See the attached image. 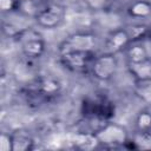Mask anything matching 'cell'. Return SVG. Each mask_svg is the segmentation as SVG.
Segmentation results:
<instances>
[{
  "label": "cell",
  "mask_w": 151,
  "mask_h": 151,
  "mask_svg": "<svg viewBox=\"0 0 151 151\" xmlns=\"http://www.w3.org/2000/svg\"><path fill=\"white\" fill-rule=\"evenodd\" d=\"M14 40L19 44L22 55L27 59L34 60L42 57L46 50V42L41 32L33 27L21 28L14 37Z\"/></svg>",
  "instance_id": "obj_1"
},
{
  "label": "cell",
  "mask_w": 151,
  "mask_h": 151,
  "mask_svg": "<svg viewBox=\"0 0 151 151\" xmlns=\"http://www.w3.org/2000/svg\"><path fill=\"white\" fill-rule=\"evenodd\" d=\"M98 37L90 31H79L70 34L59 45V54L66 52H94Z\"/></svg>",
  "instance_id": "obj_2"
},
{
  "label": "cell",
  "mask_w": 151,
  "mask_h": 151,
  "mask_svg": "<svg viewBox=\"0 0 151 151\" xmlns=\"http://www.w3.org/2000/svg\"><path fill=\"white\" fill-rule=\"evenodd\" d=\"M96 137L99 142V145L110 149L119 147V146L125 147L130 139L127 134V130L123 125L113 122H106L96 132Z\"/></svg>",
  "instance_id": "obj_3"
},
{
  "label": "cell",
  "mask_w": 151,
  "mask_h": 151,
  "mask_svg": "<svg viewBox=\"0 0 151 151\" xmlns=\"http://www.w3.org/2000/svg\"><path fill=\"white\" fill-rule=\"evenodd\" d=\"M118 71V59L114 53L104 52L99 55H96L90 72L93 78L99 81L111 80Z\"/></svg>",
  "instance_id": "obj_4"
},
{
  "label": "cell",
  "mask_w": 151,
  "mask_h": 151,
  "mask_svg": "<svg viewBox=\"0 0 151 151\" xmlns=\"http://www.w3.org/2000/svg\"><path fill=\"white\" fill-rule=\"evenodd\" d=\"M66 7L59 2H50L35 18V22L41 28L52 29L58 27L66 18Z\"/></svg>",
  "instance_id": "obj_5"
},
{
  "label": "cell",
  "mask_w": 151,
  "mask_h": 151,
  "mask_svg": "<svg viewBox=\"0 0 151 151\" xmlns=\"http://www.w3.org/2000/svg\"><path fill=\"white\" fill-rule=\"evenodd\" d=\"M94 57V52H66L59 54V61L66 70L80 73L90 71Z\"/></svg>",
  "instance_id": "obj_6"
},
{
  "label": "cell",
  "mask_w": 151,
  "mask_h": 151,
  "mask_svg": "<svg viewBox=\"0 0 151 151\" xmlns=\"http://www.w3.org/2000/svg\"><path fill=\"white\" fill-rule=\"evenodd\" d=\"M131 42L132 40L127 29L125 27H116L111 29L105 38L104 41L105 52L117 54L118 52L125 51Z\"/></svg>",
  "instance_id": "obj_7"
},
{
  "label": "cell",
  "mask_w": 151,
  "mask_h": 151,
  "mask_svg": "<svg viewBox=\"0 0 151 151\" xmlns=\"http://www.w3.org/2000/svg\"><path fill=\"white\" fill-rule=\"evenodd\" d=\"M61 91V84L53 77L44 76L35 79L33 84V92L37 93L40 98L48 99L58 96Z\"/></svg>",
  "instance_id": "obj_8"
},
{
  "label": "cell",
  "mask_w": 151,
  "mask_h": 151,
  "mask_svg": "<svg viewBox=\"0 0 151 151\" xmlns=\"http://www.w3.org/2000/svg\"><path fill=\"white\" fill-rule=\"evenodd\" d=\"M12 133L13 151H28L34 149V138L26 129H17Z\"/></svg>",
  "instance_id": "obj_9"
},
{
  "label": "cell",
  "mask_w": 151,
  "mask_h": 151,
  "mask_svg": "<svg viewBox=\"0 0 151 151\" xmlns=\"http://www.w3.org/2000/svg\"><path fill=\"white\" fill-rule=\"evenodd\" d=\"M126 13L133 19H147L151 17V1L134 0L126 7Z\"/></svg>",
  "instance_id": "obj_10"
},
{
  "label": "cell",
  "mask_w": 151,
  "mask_h": 151,
  "mask_svg": "<svg viewBox=\"0 0 151 151\" xmlns=\"http://www.w3.org/2000/svg\"><path fill=\"white\" fill-rule=\"evenodd\" d=\"M127 71L133 80L151 78V57L139 63H127Z\"/></svg>",
  "instance_id": "obj_11"
},
{
  "label": "cell",
  "mask_w": 151,
  "mask_h": 151,
  "mask_svg": "<svg viewBox=\"0 0 151 151\" xmlns=\"http://www.w3.org/2000/svg\"><path fill=\"white\" fill-rule=\"evenodd\" d=\"M127 63H139L150 58L145 45L142 41H132L124 51Z\"/></svg>",
  "instance_id": "obj_12"
},
{
  "label": "cell",
  "mask_w": 151,
  "mask_h": 151,
  "mask_svg": "<svg viewBox=\"0 0 151 151\" xmlns=\"http://www.w3.org/2000/svg\"><path fill=\"white\" fill-rule=\"evenodd\" d=\"M133 93L136 97L145 103L151 104V78L133 80Z\"/></svg>",
  "instance_id": "obj_13"
},
{
  "label": "cell",
  "mask_w": 151,
  "mask_h": 151,
  "mask_svg": "<svg viewBox=\"0 0 151 151\" xmlns=\"http://www.w3.org/2000/svg\"><path fill=\"white\" fill-rule=\"evenodd\" d=\"M131 147L136 150H151V131H137L130 139Z\"/></svg>",
  "instance_id": "obj_14"
},
{
  "label": "cell",
  "mask_w": 151,
  "mask_h": 151,
  "mask_svg": "<svg viewBox=\"0 0 151 151\" xmlns=\"http://www.w3.org/2000/svg\"><path fill=\"white\" fill-rule=\"evenodd\" d=\"M74 145L79 149H94L99 145V142L96 137V133H90V132H78L74 137Z\"/></svg>",
  "instance_id": "obj_15"
},
{
  "label": "cell",
  "mask_w": 151,
  "mask_h": 151,
  "mask_svg": "<svg viewBox=\"0 0 151 151\" xmlns=\"http://www.w3.org/2000/svg\"><path fill=\"white\" fill-rule=\"evenodd\" d=\"M137 131H151V111L140 110L134 119Z\"/></svg>",
  "instance_id": "obj_16"
},
{
  "label": "cell",
  "mask_w": 151,
  "mask_h": 151,
  "mask_svg": "<svg viewBox=\"0 0 151 151\" xmlns=\"http://www.w3.org/2000/svg\"><path fill=\"white\" fill-rule=\"evenodd\" d=\"M131 40L132 41H142V39L147 37V29L149 26L145 24H137V25H132L129 28H126Z\"/></svg>",
  "instance_id": "obj_17"
},
{
  "label": "cell",
  "mask_w": 151,
  "mask_h": 151,
  "mask_svg": "<svg viewBox=\"0 0 151 151\" xmlns=\"http://www.w3.org/2000/svg\"><path fill=\"white\" fill-rule=\"evenodd\" d=\"M113 0H85L87 7L96 12H103L107 9V7L111 5Z\"/></svg>",
  "instance_id": "obj_18"
},
{
  "label": "cell",
  "mask_w": 151,
  "mask_h": 151,
  "mask_svg": "<svg viewBox=\"0 0 151 151\" xmlns=\"http://www.w3.org/2000/svg\"><path fill=\"white\" fill-rule=\"evenodd\" d=\"M0 150L1 151H13V139L12 133L1 132L0 134Z\"/></svg>",
  "instance_id": "obj_19"
},
{
  "label": "cell",
  "mask_w": 151,
  "mask_h": 151,
  "mask_svg": "<svg viewBox=\"0 0 151 151\" xmlns=\"http://www.w3.org/2000/svg\"><path fill=\"white\" fill-rule=\"evenodd\" d=\"M18 0H0V8L4 13H11L17 11Z\"/></svg>",
  "instance_id": "obj_20"
},
{
  "label": "cell",
  "mask_w": 151,
  "mask_h": 151,
  "mask_svg": "<svg viewBox=\"0 0 151 151\" xmlns=\"http://www.w3.org/2000/svg\"><path fill=\"white\" fill-rule=\"evenodd\" d=\"M146 38L151 40V25H149V29H147V37H146Z\"/></svg>",
  "instance_id": "obj_21"
}]
</instances>
